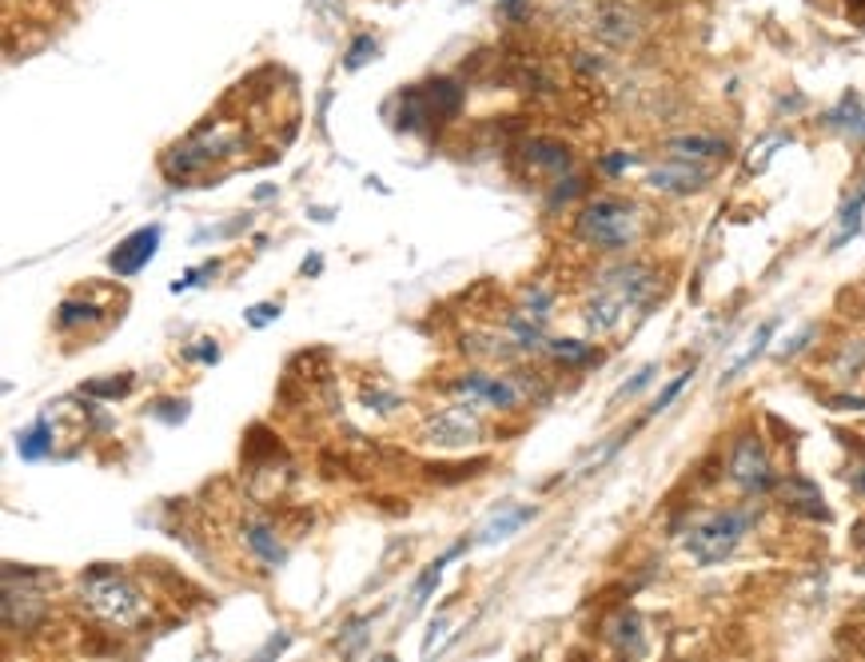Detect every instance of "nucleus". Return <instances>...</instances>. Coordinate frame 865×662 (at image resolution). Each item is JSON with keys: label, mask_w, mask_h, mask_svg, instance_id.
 <instances>
[{"label": "nucleus", "mask_w": 865, "mask_h": 662, "mask_svg": "<svg viewBox=\"0 0 865 662\" xmlns=\"http://www.w3.org/2000/svg\"><path fill=\"white\" fill-rule=\"evenodd\" d=\"M531 519H534V507H510V511L495 515V519L483 527V539H479V543H503V539H510V534L519 531L522 523H531Z\"/></svg>", "instance_id": "obj_13"}, {"label": "nucleus", "mask_w": 865, "mask_h": 662, "mask_svg": "<svg viewBox=\"0 0 865 662\" xmlns=\"http://www.w3.org/2000/svg\"><path fill=\"white\" fill-rule=\"evenodd\" d=\"M670 148V156H678V160H718V156H726L730 152V144L726 140H718V136H678V140H670L666 144Z\"/></svg>", "instance_id": "obj_10"}, {"label": "nucleus", "mask_w": 865, "mask_h": 662, "mask_svg": "<svg viewBox=\"0 0 865 662\" xmlns=\"http://www.w3.org/2000/svg\"><path fill=\"white\" fill-rule=\"evenodd\" d=\"M128 387H132V380H100V384H88L84 387V396H108V399H116V396H128Z\"/></svg>", "instance_id": "obj_22"}, {"label": "nucleus", "mask_w": 865, "mask_h": 662, "mask_svg": "<svg viewBox=\"0 0 865 662\" xmlns=\"http://www.w3.org/2000/svg\"><path fill=\"white\" fill-rule=\"evenodd\" d=\"M654 372H658L654 363H650V368H642V372H638L635 380H630V384L618 387V396H614V399H630V396H638V392H642V387H647L650 380H654Z\"/></svg>", "instance_id": "obj_23"}, {"label": "nucleus", "mask_w": 865, "mask_h": 662, "mask_svg": "<svg viewBox=\"0 0 865 662\" xmlns=\"http://www.w3.org/2000/svg\"><path fill=\"white\" fill-rule=\"evenodd\" d=\"M272 320H279V303H255L252 312H248V324L252 327H264Z\"/></svg>", "instance_id": "obj_24"}, {"label": "nucleus", "mask_w": 865, "mask_h": 662, "mask_svg": "<svg viewBox=\"0 0 865 662\" xmlns=\"http://www.w3.org/2000/svg\"><path fill=\"white\" fill-rule=\"evenodd\" d=\"M160 236H164L160 224H152V228H136V232L124 236V240H120V244L108 252V267H112L120 279L144 272V267H148V260L156 256V248H160Z\"/></svg>", "instance_id": "obj_7"}, {"label": "nucleus", "mask_w": 865, "mask_h": 662, "mask_svg": "<svg viewBox=\"0 0 865 662\" xmlns=\"http://www.w3.org/2000/svg\"><path fill=\"white\" fill-rule=\"evenodd\" d=\"M630 160H635V156H606V160H602V168H606L611 176H618L623 168H630Z\"/></svg>", "instance_id": "obj_26"}, {"label": "nucleus", "mask_w": 865, "mask_h": 662, "mask_svg": "<svg viewBox=\"0 0 865 662\" xmlns=\"http://www.w3.org/2000/svg\"><path fill=\"white\" fill-rule=\"evenodd\" d=\"M750 527L754 511H746V507H726V511L706 515L702 523L690 527V534H686V555L698 567H718V563H726L738 551V543L750 534Z\"/></svg>", "instance_id": "obj_3"}, {"label": "nucleus", "mask_w": 865, "mask_h": 662, "mask_svg": "<svg viewBox=\"0 0 865 662\" xmlns=\"http://www.w3.org/2000/svg\"><path fill=\"white\" fill-rule=\"evenodd\" d=\"M773 332H778V320H766V324L761 327H754V336L746 339V348L738 351V360L730 363L726 372H722V384H730V380H738L742 372H746V368H750L754 360H758L761 351H766V344H770L773 339Z\"/></svg>", "instance_id": "obj_11"}, {"label": "nucleus", "mask_w": 865, "mask_h": 662, "mask_svg": "<svg viewBox=\"0 0 865 662\" xmlns=\"http://www.w3.org/2000/svg\"><path fill=\"white\" fill-rule=\"evenodd\" d=\"M546 351H551L558 363H587L594 351L582 339H546Z\"/></svg>", "instance_id": "obj_20"}, {"label": "nucleus", "mask_w": 865, "mask_h": 662, "mask_svg": "<svg viewBox=\"0 0 865 662\" xmlns=\"http://www.w3.org/2000/svg\"><path fill=\"white\" fill-rule=\"evenodd\" d=\"M455 392L471 407H491V411H510L519 407L522 392L510 384L507 375H486V372H467L455 380Z\"/></svg>", "instance_id": "obj_6"}, {"label": "nucleus", "mask_w": 865, "mask_h": 662, "mask_svg": "<svg viewBox=\"0 0 865 662\" xmlns=\"http://www.w3.org/2000/svg\"><path fill=\"white\" fill-rule=\"evenodd\" d=\"M833 407H854V411H865V399H857V396H838V399H833Z\"/></svg>", "instance_id": "obj_27"}, {"label": "nucleus", "mask_w": 865, "mask_h": 662, "mask_svg": "<svg viewBox=\"0 0 865 662\" xmlns=\"http://www.w3.org/2000/svg\"><path fill=\"white\" fill-rule=\"evenodd\" d=\"M638 236H642V212L626 200L602 196L578 212V240H587L599 252H626L638 244Z\"/></svg>", "instance_id": "obj_2"}, {"label": "nucleus", "mask_w": 865, "mask_h": 662, "mask_svg": "<svg viewBox=\"0 0 865 662\" xmlns=\"http://www.w3.org/2000/svg\"><path fill=\"white\" fill-rule=\"evenodd\" d=\"M419 435L443 452H455V447H471L479 435H483V419H479V407L471 404H450V407H435Z\"/></svg>", "instance_id": "obj_4"}, {"label": "nucleus", "mask_w": 865, "mask_h": 662, "mask_svg": "<svg viewBox=\"0 0 865 662\" xmlns=\"http://www.w3.org/2000/svg\"><path fill=\"white\" fill-rule=\"evenodd\" d=\"M240 539H243V546L252 551V558L264 570H279L284 563H288V546L279 543L276 527H267L264 519H243Z\"/></svg>", "instance_id": "obj_9"}, {"label": "nucleus", "mask_w": 865, "mask_h": 662, "mask_svg": "<svg viewBox=\"0 0 865 662\" xmlns=\"http://www.w3.org/2000/svg\"><path fill=\"white\" fill-rule=\"evenodd\" d=\"M527 160L542 172H566L570 168V152L563 144H551V140H531L527 144Z\"/></svg>", "instance_id": "obj_14"}, {"label": "nucleus", "mask_w": 865, "mask_h": 662, "mask_svg": "<svg viewBox=\"0 0 865 662\" xmlns=\"http://www.w3.org/2000/svg\"><path fill=\"white\" fill-rule=\"evenodd\" d=\"M854 488L865 495V467H857V471H854Z\"/></svg>", "instance_id": "obj_28"}, {"label": "nucleus", "mask_w": 865, "mask_h": 662, "mask_svg": "<svg viewBox=\"0 0 865 662\" xmlns=\"http://www.w3.org/2000/svg\"><path fill=\"white\" fill-rule=\"evenodd\" d=\"M690 375H694V372H682V375H674V380H670V384L662 387V396H658L654 404H650V416H662V411H666V407L674 404V399H678V392H682V387L690 384Z\"/></svg>", "instance_id": "obj_21"}, {"label": "nucleus", "mask_w": 865, "mask_h": 662, "mask_svg": "<svg viewBox=\"0 0 865 662\" xmlns=\"http://www.w3.org/2000/svg\"><path fill=\"white\" fill-rule=\"evenodd\" d=\"M782 495L790 499V507H802V511H809V515H821V519H830V511H826V507H818V503H821L818 488H814V483H806V479H785V483H782Z\"/></svg>", "instance_id": "obj_17"}, {"label": "nucleus", "mask_w": 865, "mask_h": 662, "mask_svg": "<svg viewBox=\"0 0 865 662\" xmlns=\"http://www.w3.org/2000/svg\"><path fill=\"white\" fill-rule=\"evenodd\" d=\"M100 312H105V308L93 300H64L57 308V327L60 332H72V327H81V324H96Z\"/></svg>", "instance_id": "obj_16"}, {"label": "nucleus", "mask_w": 865, "mask_h": 662, "mask_svg": "<svg viewBox=\"0 0 865 662\" xmlns=\"http://www.w3.org/2000/svg\"><path fill=\"white\" fill-rule=\"evenodd\" d=\"M81 603L100 623L120 630H136L148 618V599L136 591V582L112 567H93L81 575Z\"/></svg>", "instance_id": "obj_1"}, {"label": "nucleus", "mask_w": 865, "mask_h": 662, "mask_svg": "<svg viewBox=\"0 0 865 662\" xmlns=\"http://www.w3.org/2000/svg\"><path fill=\"white\" fill-rule=\"evenodd\" d=\"M862 129H865V124H862Z\"/></svg>", "instance_id": "obj_29"}, {"label": "nucleus", "mask_w": 865, "mask_h": 662, "mask_svg": "<svg viewBox=\"0 0 865 662\" xmlns=\"http://www.w3.org/2000/svg\"><path fill=\"white\" fill-rule=\"evenodd\" d=\"M551 308H554V291L542 288V284H531V288H527V296H522L519 312L527 315V320H534V324L546 327V320H551Z\"/></svg>", "instance_id": "obj_18"}, {"label": "nucleus", "mask_w": 865, "mask_h": 662, "mask_svg": "<svg viewBox=\"0 0 865 662\" xmlns=\"http://www.w3.org/2000/svg\"><path fill=\"white\" fill-rule=\"evenodd\" d=\"M363 52H375V45H371V40H359L356 48H351V57H347V69H359V64H363Z\"/></svg>", "instance_id": "obj_25"}, {"label": "nucleus", "mask_w": 865, "mask_h": 662, "mask_svg": "<svg viewBox=\"0 0 865 662\" xmlns=\"http://www.w3.org/2000/svg\"><path fill=\"white\" fill-rule=\"evenodd\" d=\"M638 627H642V623H638V615H630V611H626V615L611 627L614 647H618V651H626V654L642 651V630H638Z\"/></svg>", "instance_id": "obj_19"}, {"label": "nucleus", "mask_w": 865, "mask_h": 662, "mask_svg": "<svg viewBox=\"0 0 865 662\" xmlns=\"http://www.w3.org/2000/svg\"><path fill=\"white\" fill-rule=\"evenodd\" d=\"M16 452H21V459H28V464H36V459H45V455L52 452V423H48V416H40L33 428L24 431L21 440H16Z\"/></svg>", "instance_id": "obj_12"}, {"label": "nucleus", "mask_w": 865, "mask_h": 662, "mask_svg": "<svg viewBox=\"0 0 865 662\" xmlns=\"http://www.w3.org/2000/svg\"><path fill=\"white\" fill-rule=\"evenodd\" d=\"M706 180H710V168H706V164L678 160V156H670L666 164L650 168V176H647V184L654 188V192H666V196L698 192V188H706Z\"/></svg>", "instance_id": "obj_8"}, {"label": "nucleus", "mask_w": 865, "mask_h": 662, "mask_svg": "<svg viewBox=\"0 0 865 662\" xmlns=\"http://www.w3.org/2000/svg\"><path fill=\"white\" fill-rule=\"evenodd\" d=\"M730 479H734L746 495H761V491L773 488L770 455H766V447H761L754 435H742V440L734 443V452H730Z\"/></svg>", "instance_id": "obj_5"}, {"label": "nucleus", "mask_w": 865, "mask_h": 662, "mask_svg": "<svg viewBox=\"0 0 865 662\" xmlns=\"http://www.w3.org/2000/svg\"><path fill=\"white\" fill-rule=\"evenodd\" d=\"M862 212H865V184L854 192V200L842 208V216H838V236L830 240V252H838V248L845 244V240H854L857 232H862Z\"/></svg>", "instance_id": "obj_15"}]
</instances>
